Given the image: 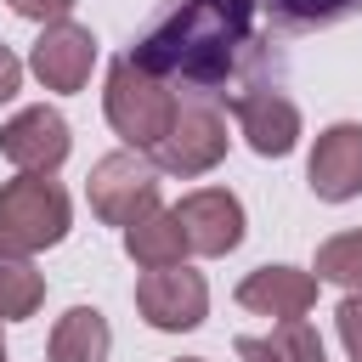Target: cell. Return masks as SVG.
I'll return each mask as SVG.
<instances>
[{"label": "cell", "mask_w": 362, "mask_h": 362, "mask_svg": "<svg viewBox=\"0 0 362 362\" xmlns=\"http://www.w3.org/2000/svg\"><path fill=\"white\" fill-rule=\"evenodd\" d=\"M0 362H6V334H0Z\"/></svg>", "instance_id": "obj_24"}, {"label": "cell", "mask_w": 362, "mask_h": 362, "mask_svg": "<svg viewBox=\"0 0 362 362\" xmlns=\"http://www.w3.org/2000/svg\"><path fill=\"white\" fill-rule=\"evenodd\" d=\"M317 283L322 277L317 272H300V266H260V272H249L238 283V305L288 322V317H305L317 305Z\"/></svg>", "instance_id": "obj_12"}, {"label": "cell", "mask_w": 362, "mask_h": 362, "mask_svg": "<svg viewBox=\"0 0 362 362\" xmlns=\"http://www.w3.org/2000/svg\"><path fill=\"white\" fill-rule=\"evenodd\" d=\"M136 311L158 334H187L209 317V283L192 266H153L136 277Z\"/></svg>", "instance_id": "obj_5"}, {"label": "cell", "mask_w": 362, "mask_h": 362, "mask_svg": "<svg viewBox=\"0 0 362 362\" xmlns=\"http://www.w3.org/2000/svg\"><path fill=\"white\" fill-rule=\"evenodd\" d=\"M102 107H107V124L124 136V147H141V153H153V147L170 136L175 113H181L175 90H170L158 74H147L136 57H119V62L107 68Z\"/></svg>", "instance_id": "obj_2"}, {"label": "cell", "mask_w": 362, "mask_h": 362, "mask_svg": "<svg viewBox=\"0 0 362 362\" xmlns=\"http://www.w3.org/2000/svg\"><path fill=\"white\" fill-rule=\"evenodd\" d=\"M305 181L322 204H345L362 192V124H328L311 147V164H305Z\"/></svg>", "instance_id": "obj_10"}, {"label": "cell", "mask_w": 362, "mask_h": 362, "mask_svg": "<svg viewBox=\"0 0 362 362\" xmlns=\"http://www.w3.org/2000/svg\"><path fill=\"white\" fill-rule=\"evenodd\" d=\"M40 300H45V277L34 272V260L0 249V322H23V317H34Z\"/></svg>", "instance_id": "obj_15"}, {"label": "cell", "mask_w": 362, "mask_h": 362, "mask_svg": "<svg viewBox=\"0 0 362 362\" xmlns=\"http://www.w3.org/2000/svg\"><path fill=\"white\" fill-rule=\"evenodd\" d=\"M266 351H272L277 362H328V356H322V339H317V328H311L305 317L277 322V328L266 334Z\"/></svg>", "instance_id": "obj_17"}, {"label": "cell", "mask_w": 362, "mask_h": 362, "mask_svg": "<svg viewBox=\"0 0 362 362\" xmlns=\"http://www.w3.org/2000/svg\"><path fill=\"white\" fill-rule=\"evenodd\" d=\"M175 362H204V356H175Z\"/></svg>", "instance_id": "obj_23"}, {"label": "cell", "mask_w": 362, "mask_h": 362, "mask_svg": "<svg viewBox=\"0 0 362 362\" xmlns=\"http://www.w3.org/2000/svg\"><path fill=\"white\" fill-rule=\"evenodd\" d=\"M68 119L57 107H23L0 124V153L17 164V170H34V175H51L62 158H68Z\"/></svg>", "instance_id": "obj_8"}, {"label": "cell", "mask_w": 362, "mask_h": 362, "mask_svg": "<svg viewBox=\"0 0 362 362\" xmlns=\"http://www.w3.org/2000/svg\"><path fill=\"white\" fill-rule=\"evenodd\" d=\"M226 119L209 107V102H192V107H181L175 113V124H170V136L153 147V164L164 170V175H204V170H215L221 158H226Z\"/></svg>", "instance_id": "obj_6"}, {"label": "cell", "mask_w": 362, "mask_h": 362, "mask_svg": "<svg viewBox=\"0 0 362 362\" xmlns=\"http://www.w3.org/2000/svg\"><path fill=\"white\" fill-rule=\"evenodd\" d=\"M322 283H339V288H362V232H339L317 249V266H311Z\"/></svg>", "instance_id": "obj_16"}, {"label": "cell", "mask_w": 362, "mask_h": 362, "mask_svg": "<svg viewBox=\"0 0 362 362\" xmlns=\"http://www.w3.org/2000/svg\"><path fill=\"white\" fill-rule=\"evenodd\" d=\"M90 68H96V34L85 28V23H45L40 28V40H34V51H28V74L45 85V90H79L85 79H90Z\"/></svg>", "instance_id": "obj_7"}, {"label": "cell", "mask_w": 362, "mask_h": 362, "mask_svg": "<svg viewBox=\"0 0 362 362\" xmlns=\"http://www.w3.org/2000/svg\"><path fill=\"white\" fill-rule=\"evenodd\" d=\"M249 23H255V6L249 0H187L175 17H164L130 57L158 74L164 85L170 79H192V85H215L232 74L238 62V45H249Z\"/></svg>", "instance_id": "obj_1"}, {"label": "cell", "mask_w": 362, "mask_h": 362, "mask_svg": "<svg viewBox=\"0 0 362 362\" xmlns=\"http://www.w3.org/2000/svg\"><path fill=\"white\" fill-rule=\"evenodd\" d=\"M85 198H90V209H96L107 226H130V221H141L147 209H158V164H153L141 147L107 153V158L90 164Z\"/></svg>", "instance_id": "obj_4"}, {"label": "cell", "mask_w": 362, "mask_h": 362, "mask_svg": "<svg viewBox=\"0 0 362 362\" xmlns=\"http://www.w3.org/2000/svg\"><path fill=\"white\" fill-rule=\"evenodd\" d=\"M113 351V328L96 305H68L51 328V351L45 362H107Z\"/></svg>", "instance_id": "obj_14"}, {"label": "cell", "mask_w": 362, "mask_h": 362, "mask_svg": "<svg viewBox=\"0 0 362 362\" xmlns=\"http://www.w3.org/2000/svg\"><path fill=\"white\" fill-rule=\"evenodd\" d=\"M17 90H23V62H17V57L0 45V107H6Z\"/></svg>", "instance_id": "obj_21"}, {"label": "cell", "mask_w": 362, "mask_h": 362, "mask_svg": "<svg viewBox=\"0 0 362 362\" xmlns=\"http://www.w3.org/2000/svg\"><path fill=\"white\" fill-rule=\"evenodd\" d=\"M288 23H328V17H339V11H351L356 0H272Z\"/></svg>", "instance_id": "obj_19"}, {"label": "cell", "mask_w": 362, "mask_h": 362, "mask_svg": "<svg viewBox=\"0 0 362 362\" xmlns=\"http://www.w3.org/2000/svg\"><path fill=\"white\" fill-rule=\"evenodd\" d=\"M17 17H28V23H62L68 11H74V0H6Z\"/></svg>", "instance_id": "obj_20"}, {"label": "cell", "mask_w": 362, "mask_h": 362, "mask_svg": "<svg viewBox=\"0 0 362 362\" xmlns=\"http://www.w3.org/2000/svg\"><path fill=\"white\" fill-rule=\"evenodd\" d=\"M68 192L51 175L23 170L17 181L0 187V249L6 255H40L68 238Z\"/></svg>", "instance_id": "obj_3"}, {"label": "cell", "mask_w": 362, "mask_h": 362, "mask_svg": "<svg viewBox=\"0 0 362 362\" xmlns=\"http://www.w3.org/2000/svg\"><path fill=\"white\" fill-rule=\"evenodd\" d=\"M238 356H243V362H277V356L266 351V339H255V334H243V339H238Z\"/></svg>", "instance_id": "obj_22"}, {"label": "cell", "mask_w": 362, "mask_h": 362, "mask_svg": "<svg viewBox=\"0 0 362 362\" xmlns=\"http://www.w3.org/2000/svg\"><path fill=\"white\" fill-rule=\"evenodd\" d=\"M232 113H238L243 141H249L260 158L294 153V141H300V107H294L283 90H238V96H232Z\"/></svg>", "instance_id": "obj_11"}, {"label": "cell", "mask_w": 362, "mask_h": 362, "mask_svg": "<svg viewBox=\"0 0 362 362\" xmlns=\"http://www.w3.org/2000/svg\"><path fill=\"white\" fill-rule=\"evenodd\" d=\"M124 255H130L141 272H153V266H181V260L192 255V243H187V232H181V215H175V209H147L141 221H130V226H124Z\"/></svg>", "instance_id": "obj_13"}, {"label": "cell", "mask_w": 362, "mask_h": 362, "mask_svg": "<svg viewBox=\"0 0 362 362\" xmlns=\"http://www.w3.org/2000/svg\"><path fill=\"white\" fill-rule=\"evenodd\" d=\"M334 322H339V345L351 351V362H362V288H351V294L339 300Z\"/></svg>", "instance_id": "obj_18"}, {"label": "cell", "mask_w": 362, "mask_h": 362, "mask_svg": "<svg viewBox=\"0 0 362 362\" xmlns=\"http://www.w3.org/2000/svg\"><path fill=\"white\" fill-rule=\"evenodd\" d=\"M175 215H181V232H187L192 255L221 260V255H232V249L243 243V204H238L226 187H198V192H187V198L175 204Z\"/></svg>", "instance_id": "obj_9"}]
</instances>
